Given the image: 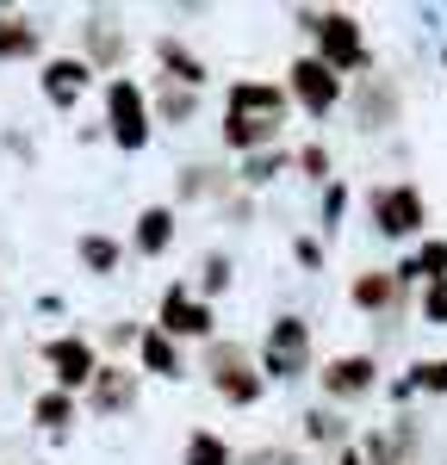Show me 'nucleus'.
Listing matches in <instances>:
<instances>
[{
    "instance_id": "obj_1",
    "label": "nucleus",
    "mask_w": 447,
    "mask_h": 465,
    "mask_svg": "<svg viewBox=\"0 0 447 465\" xmlns=\"http://www.w3.org/2000/svg\"><path fill=\"white\" fill-rule=\"evenodd\" d=\"M304 360H311V329L298 317H280L267 329V341H261V366H267L273 379H298Z\"/></svg>"
},
{
    "instance_id": "obj_2",
    "label": "nucleus",
    "mask_w": 447,
    "mask_h": 465,
    "mask_svg": "<svg viewBox=\"0 0 447 465\" xmlns=\"http://www.w3.org/2000/svg\"><path fill=\"white\" fill-rule=\"evenodd\" d=\"M106 118H112V143L118 149L149 143V106H144V94H137V81H112L106 87Z\"/></svg>"
},
{
    "instance_id": "obj_3",
    "label": "nucleus",
    "mask_w": 447,
    "mask_h": 465,
    "mask_svg": "<svg viewBox=\"0 0 447 465\" xmlns=\"http://www.w3.org/2000/svg\"><path fill=\"white\" fill-rule=\"evenodd\" d=\"M44 366L56 372V391H87L94 385V372H100V360H94V348L81 341V335H56V341H44Z\"/></svg>"
},
{
    "instance_id": "obj_4",
    "label": "nucleus",
    "mask_w": 447,
    "mask_h": 465,
    "mask_svg": "<svg viewBox=\"0 0 447 465\" xmlns=\"http://www.w3.org/2000/svg\"><path fill=\"white\" fill-rule=\"evenodd\" d=\"M311 32H317V44H323V63H330L335 74H342V69H361L367 44H361V25H354L348 13H317V19H311Z\"/></svg>"
},
{
    "instance_id": "obj_5",
    "label": "nucleus",
    "mask_w": 447,
    "mask_h": 465,
    "mask_svg": "<svg viewBox=\"0 0 447 465\" xmlns=\"http://www.w3.org/2000/svg\"><path fill=\"white\" fill-rule=\"evenodd\" d=\"M286 74H293V100L304 112H330L335 100H342V74H335L323 56H298Z\"/></svg>"
},
{
    "instance_id": "obj_6",
    "label": "nucleus",
    "mask_w": 447,
    "mask_h": 465,
    "mask_svg": "<svg viewBox=\"0 0 447 465\" xmlns=\"http://www.w3.org/2000/svg\"><path fill=\"white\" fill-rule=\"evenodd\" d=\"M372 223L385 236H416L422 230V193L416 186H379L372 193Z\"/></svg>"
},
{
    "instance_id": "obj_7",
    "label": "nucleus",
    "mask_w": 447,
    "mask_h": 465,
    "mask_svg": "<svg viewBox=\"0 0 447 465\" xmlns=\"http://www.w3.org/2000/svg\"><path fill=\"white\" fill-rule=\"evenodd\" d=\"M162 335L174 341V335H212V304H199L186 286H168L162 298Z\"/></svg>"
},
{
    "instance_id": "obj_8",
    "label": "nucleus",
    "mask_w": 447,
    "mask_h": 465,
    "mask_svg": "<svg viewBox=\"0 0 447 465\" xmlns=\"http://www.w3.org/2000/svg\"><path fill=\"white\" fill-rule=\"evenodd\" d=\"M212 385H218L230 403H255L261 397V372H249V360L236 348H212Z\"/></svg>"
},
{
    "instance_id": "obj_9",
    "label": "nucleus",
    "mask_w": 447,
    "mask_h": 465,
    "mask_svg": "<svg viewBox=\"0 0 447 465\" xmlns=\"http://www.w3.org/2000/svg\"><path fill=\"white\" fill-rule=\"evenodd\" d=\"M131 403H137V372H124V366H100L94 385H87V410L118 416V410H131Z\"/></svg>"
},
{
    "instance_id": "obj_10",
    "label": "nucleus",
    "mask_w": 447,
    "mask_h": 465,
    "mask_svg": "<svg viewBox=\"0 0 447 465\" xmlns=\"http://www.w3.org/2000/svg\"><path fill=\"white\" fill-rule=\"evenodd\" d=\"M372 372H379V366H372L367 354H342V360L323 366V391L330 397H361V391H372Z\"/></svg>"
},
{
    "instance_id": "obj_11",
    "label": "nucleus",
    "mask_w": 447,
    "mask_h": 465,
    "mask_svg": "<svg viewBox=\"0 0 447 465\" xmlns=\"http://www.w3.org/2000/svg\"><path fill=\"white\" fill-rule=\"evenodd\" d=\"M230 112H236V118H273V124H280L286 94H280V87H261V81H243V87H230Z\"/></svg>"
},
{
    "instance_id": "obj_12",
    "label": "nucleus",
    "mask_w": 447,
    "mask_h": 465,
    "mask_svg": "<svg viewBox=\"0 0 447 465\" xmlns=\"http://www.w3.org/2000/svg\"><path fill=\"white\" fill-rule=\"evenodd\" d=\"M87 63H74V56H63V63H50V69H44V100H50V106H74V100H81V87H87Z\"/></svg>"
},
{
    "instance_id": "obj_13",
    "label": "nucleus",
    "mask_w": 447,
    "mask_h": 465,
    "mask_svg": "<svg viewBox=\"0 0 447 465\" xmlns=\"http://www.w3.org/2000/svg\"><path fill=\"white\" fill-rule=\"evenodd\" d=\"M174 242V212H162V205H149L137 217V254H162Z\"/></svg>"
},
{
    "instance_id": "obj_14",
    "label": "nucleus",
    "mask_w": 447,
    "mask_h": 465,
    "mask_svg": "<svg viewBox=\"0 0 447 465\" xmlns=\"http://www.w3.org/2000/svg\"><path fill=\"white\" fill-rule=\"evenodd\" d=\"M273 131H280L273 118H236V112L224 118V143L230 149H261V143H273Z\"/></svg>"
},
{
    "instance_id": "obj_15",
    "label": "nucleus",
    "mask_w": 447,
    "mask_h": 465,
    "mask_svg": "<svg viewBox=\"0 0 447 465\" xmlns=\"http://www.w3.org/2000/svg\"><path fill=\"white\" fill-rule=\"evenodd\" d=\"M137 354H144V366H149V372H162V379L181 372V354H174V341H168L162 329H144V335H137Z\"/></svg>"
},
{
    "instance_id": "obj_16",
    "label": "nucleus",
    "mask_w": 447,
    "mask_h": 465,
    "mask_svg": "<svg viewBox=\"0 0 447 465\" xmlns=\"http://www.w3.org/2000/svg\"><path fill=\"white\" fill-rule=\"evenodd\" d=\"M37 50V25L25 19H0V56H32Z\"/></svg>"
},
{
    "instance_id": "obj_17",
    "label": "nucleus",
    "mask_w": 447,
    "mask_h": 465,
    "mask_svg": "<svg viewBox=\"0 0 447 465\" xmlns=\"http://www.w3.org/2000/svg\"><path fill=\"white\" fill-rule=\"evenodd\" d=\"M186 465H230V447L199 429V434H186Z\"/></svg>"
},
{
    "instance_id": "obj_18",
    "label": "nucleus",
    "mask_w": 447,
    "mask_h": 465,
    "mask_svg": "<svg viewBox=\"0 0 447 465\" xmlns=\"http://www.w3.org/2000/svg\"><path fill=\"white\" fill-rule=\"evenodd\" d=\"M32 416L44 422V429H63V422L74 416V397H69V391H44V397L32 403Z\"/></svg>"
},
{
    "instance_id": "obj_19",
    "label": "nucleus",
    "mask_w": 447,
    "mask_h": 465,
    "mask_svg": "<svg viewBox=\"0 0 447 465\" xmlns=\"http://www.w3.org/2000/svg\"><path fill=\"white\" fill-rule=\"evenodd\" d=\"M162 63H168V69H174V81H186V87H199V81H205V69H199V56H186V50L174 44V37L162 44Z\"/></svg>"
},
{
    "instance_id": "obj_20",
    "label": "nucleus",
    "mask_w": 447,
    "mask_h": 465,
    "mask_svg": "<svg viewBox=\"0 0 447 465\" xmlns=\"http://www.w3.org/2000/svg\"><path fill=\"white\" fill-rule=\"evenodd\" d=\"M81 261H87L94 273H112V267H118V242H112V236H81Z\"/></svg>"
},
{
    "instance_id": "obj_21",
    "label": "nucleus",
    "mask_w": 447,
    "mask_h": 465,
    "mask_svg": "<svg viewBox=\"0 0 447 465\" xmlns=\"http://www.w3.org/2000/svg\"><path fill=\"white\" fill-rule=\"evenodd\" d=\"M392 292H398V280H392V273H367V280L354 286V304H367V311H379V304H385Z\"/></svg>"
},
{
    "instance_id": "obj_22",
    "label": "nucleus",
    "mask_w": 447,
    "mask_h": 465,
    "mask_svg": "<svg viewBox=\"0 0 447 465\" xmlns=\"http://www.w3.org/2000/svg\"><path fill=\"white\" fill-rule=\"evenodd\" d=\"M416 273H429L435 286H447V242H422V261H416Z\"/></svg>"
},
{
    "instance_id": "obj_23",
    "label": "nucleus",
    "mask_w": 447,
    "mask_h": 465,
    "mask_svg": "<svg viewBox=\"0 0 447 465\" xmlns=\"http://www.w3.org/2000/svg\"><path fill=\"white\" fill-rule=\"evenodd\" d=\"M410 385H422V391H447V360H422Z\"/></svg>"
},
{
    "instance_id": "obj_24",
    "label": "nucleus",
    "mask_w": 447,
    "mask_h": 465,
    "mask_svg": "<svg viewBox=\"0 0 447 465\" xmlns=\"http://www.w3.org/2000/svg\"><path fill=\"white\" fill-rule=\"evenodd\" d=\"M94 56H100V63H112V56H118V32H112L106 19H94Z\"/></svg>"
},
{
    "instance_id": "obj_25",
    "label": "nucleus",
    "mask_w": 447,
    "mask_h": 465,
    "mask_svg": "<svg viewBox=\"0 0 447 465\" xmlns=\"http://www.w3.org/2000/svg\"><path fill=\"white\" fill-rule=\"evenodd\" d=\"M422 311H429V322H442V329H447V286H429Z\"/></svg>"
},
{
    "instance_id": "obj_26",
    "label": "nucleus",
    "mask_w": 447,
    "mask_h": 465,
    "mask_svg": "<svg viewBox=\"0 0 447 465\" xmlns=\"http://www.w3.org/2000/svg\"><path fill=\"white\" fill-rule=\"evenodd\" d=\"M224 280H230V261L212 254V261H205V292H224Z\"/></svg>"
},
{
    "instance_id": "obj_27",
    "label": "nucleus",
    "mask_w": 447,
    "mask_h": 465,
    "mask_svg": "<svg viewBox=\"0 0 447 465\" xmlns=\"http://www.w3.org/2000/svg\"><path fill=\"white\" fill-rule=\"evenodd\" d=\"M162 112H168V118H186V112H193V100H186V94H168V100H162Z\"/></svg>"
},
{
    "instance_id": "obj_28",
    "label": "nucleus",
    "mask_w": 447,
    "mask_h": 465,
    "mask_svg": "<svg viewBox=\"0 0 447 465\" xmlns=\"http://www.w3.org/2000/svg\"><path fill=\"white\" fill-rule=\"evenodd\" d=\"M342 465H367V460H361V453H342Z\"/></svg>"
}]
</instances>
